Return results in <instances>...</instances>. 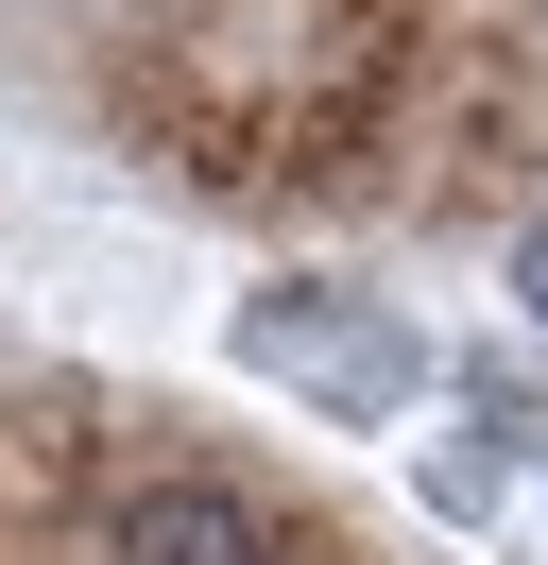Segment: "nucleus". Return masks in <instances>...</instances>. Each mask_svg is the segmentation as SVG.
<instances>
[{"mask_svg":"<svg viewBox=\"0 0 548 565\" xmlns=\"http://www.w3.org/2000/svg\"><path fill=\"white\" fill-rule=\"evenodd\" d=\"M223 343H240V377H292L308 412H342V428H377V412L429 394V343H411L394 309H360V291H257Z\"/></svg>","mask_w":548,"mask_h":565,"instance_id":"1","label":"nucleus"},{"mask_svg":"<svg viewBox=\"0 0 548 565\" xmlns=\"http://www.w3.org/2000/svg\"><path fill=\"white\" fill-rule=\"evenodd\" d=\"M103 565H274V531L240 497H205V480H155V497L103 514Z\"/></svg>","mask_w":548,"mask_h":565,"instance_id":"2","label":"nucleus"},{"mask_svg":"<svg viewBox=\"0 0 548 565\" xmlns=\"http://www.w3.org/2000/svg\"><path fill=\"white\" fill-rule=\"evenodd\" d=\"M514 291H531V326H548V223H531V257H514Z\"/></svg>","mask_w":548,"mask_h":565,"instance_id":"3","label":"nucleus"}]
</instances>
